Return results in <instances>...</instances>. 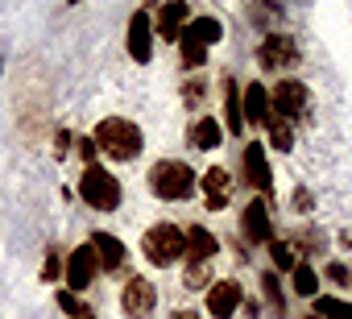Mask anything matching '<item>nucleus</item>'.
<instances>
[{"mask_svg": "<svg viewBox=\"0 0 352 319\" xmlns=\"http://www.w3.org/2000/svg\"><path fill=\"white\" fill-rule=\"evenodd\" d=\"M311 311L323 315V319H352V302L340 298V294H315L311 298Z\"/></svg>", "mask_w": 352, "mask_h": 319, "instance_id": "a878e982", "label": "nucleus"}, {"mask_svg": "<svg viewBox=\"0 0 352 319\" xmlns=\"http://www.w3.org/2000/svg\"><path fill=\"white\" fill-rule=\"evenodd\" d=\"M187 145H191V149H199V153L220 149V145H224V124H220L216 116H208V112L191 116V124H187Z\"/></svg>", "mask_w": 352, "mask_h": 319, "instance_id": "a211bd4d", "label": "nucleus"}, {"mask_svg": "<svg viewBox=\"0 0 352 319\" xmlns=\"http://www.w3.org/2000/svg\"><path fill=\"white\" fill-rule=\"evenodd\" d=\"M71 153H75V133L67 124H58L54 129V157H71Z\"/></svg>", "mask_w": 352, "mask_h": 319, "instance_id": "473e14b6", "label": "nucleus"}, {"mask_svg": "<svg viewBox=\"0 0 352 319\" xmlns=\"http://www.w3.org/2000/svg\"><path fill=\"white\" fill-rule=\"evenodd\" d=\"M340 249H352V228H344V232H340Z\"/></svg>", "mask_w": 352, "mask_h": 319, "instance_id": "e433bc0d", "label": "nucleus"}, {"mask_svg": "<svg viewBox=\"0 0 352 319\" xmlns=\"http://www.w3.org/2000/svg\"><path fill=\"white\" fill-rule=\"evenodd\" d=\"M187 34L212 50V46H220V42H224V21H220V17H212V13H195V17H191V25H187Z\"/></svg>", "mask_w": 352, "mask_h": 319, "instance_id": "4be33fe9", "label": "nucleus"}, {"mask_svg": "<svg viewBox=\"0 0 352 319\" xmlns=\"http://www.w3.org/2000/svg\"><path fill=\"white\" fill-rule=\"evenodd\" d=\"M212 282H216L212 265H187V270H183V286H187V290H208Z\"/></svg>", "mask_w": 352, "mask_h": 319, "instance_id": "c756f323", "label": "nucleus"}, {"mask_svg": "<svg viewBox=\"0 0 352 319\" xmlns=\"http://www.w3.org/2000/svg\"><path fill=\"white\" fill-rule=\"evenodd\" d=\"M208 54H212V50H208L204 42H195L191 34L179 38V67H183L187 75H199V71L208 67Z\"/></svg>", "mask_w": 352, "mask_h": 319, "instance_id": "b1692460", "label": "nucleus"}, {"mask_svg": "<svg viewBox=\"0 0 352 319\" xmlns=\"http://www.w3.org/2000/svg\"><path fill=\"white\" fill-rule=\"evenodd\" d=\"M298 58H302L298 38H294V34H274V30L261 34L257 50H253V63H257L265 75H286V71L298 67Z\"/></svg>", "mask_w": 352, "mask_h": 319, "instance_id": "39448f33", "label": "nucleus"}, {"mask_svg": "<svg viewBox=\"0 0 352 319\" xmlns=\"http://www.w3.org/2000/svg\"><path fill=\"white\" fill-rule=\"evenodd\" d=\"M75 319H100V315H96V311H83V315H75Z\"/></svg>", "mask_w": 352, "mask_h": 319, "instance_id": "4c0bfd02", "label": "nucleus"}, {"mask_svg": "<svg viewBox=\"0 0 352 319\" xmlns=\"http://www.w3.org/2000/svg\"><path fill=\"white\" fill-rule=\"evenodd\" d=\"M75 195H79L91 212H100V216H108V212H116V208L124 204V187H120V179H116L108 166H100V162L83 166Z\"/></svg>", "mask_w": 352, "mask_h": 319, "instance_id": "20e7f679", "label": "nucleus"}, {"mask_svg": "<svg viewBox=\"0 0 352 319\" xmlns=\"http://www.w3.org/2000/svg\"><path fill=\"white\" fill-rule=\"evenodd\" d=\"M91 249H96V261H100V274H124V261H129V245L116 236V232H91L87 236ZM129 278V274H124Z\"/></svg>", "mask_w": 352, "mask_h": 319, "instance_id": "dca6fc26", "label": "nucleus"}, {"mask_svg": "<svg viewBox=\"0 0 352 319\" xmlns=\"http://www.w3.org/2000/svg\"><path fill=\"white\" fill-rule=\"evenodd\" d=\"M245 302V286L236 278H216L208 290H204V311L212 319H232Z\"/></svg>", "mask_w": 352, "mask_h": 319, "instance_id": "ddd939ff", "label": "nucleus"}, {"mask_svg": "<svg viewBox=\"0 0 352 319\" xmlns=\"http://www.w3.org/2000/svg\"><path fill=\"white\" fill-rule=\"evenodd\" d=\"M241 112H245V129H265V120L274 116V104H270V87H265V79H249V83H241Z\"/></svg>", "mask_w": 352, "mask_h": 319, "instance_id": "2eb2a0df", "label": "nucleus"}, {"mask_svg": "<svg viewBox=\"0 0 352 319\" xmlns=\"http://www.w3.org/2000/svg\"><path fill=\"white\" fill-rule=\"evenodd\" d=\"M257 286H261V307L270 311V319H286L290 302H286V286H282V274H278V270H261Z\"/></svg>", "mask_w": 352, "mask_h": 319, "instance_id": "aec40b11", "label": "nucleus"}, {"mask_svg": "<svg viewBox=\"0 0 352 319\" xmlns=\"http://www.w3.org/2000/svg\"><path fill=\"white\" fill-rule=\"evenodd\" d=\"M141 257L153 265V270H170V265H179L187 257V232L183 224H174V220H157L141 232Z\"/></svg>", "mask_w": 352, "mask_h": 319, "instance_id": "7ed1b4c3", "label": "nucleus"}, {"mask_svg": "<svg viewBox=\"0 0 352 319\" xmlns=\"http://www.w3.org/2000/svg\"><path fill=\"white\" fill-rule=\"evenodd\" d=\"M0 75H5V58H0Z\"/></svg>", "mask_w": 352, "mask_h": 319, "instance_id": "ea45409f", "label": "nucleus"}, {"mask_svg": "<svg viewBox=\"0 0 352 319\" xmlns=\"http://www.w3.org/2000/svg\"><path fill=\"white\" fill-rule=\"evenodd\" d=\"M145 187L157 204H191L199 195V175L183 157H157L145 175Z\"/></svg>", "mask_w": 352, "mask_h": 319, "instance_id": "f257e3e1", "label": "nucleus"}, {"mask_svg": "<svg viewBox=\"0 0 352 319\" xmlns=\"http://www.w3.org/2000/svg\"><path fill=\"white\" fill-rule=\"evenodd\" d=\"M96 278H100V261H96L91 241H83V245H75V249L67 253V265H63V286H67V290H75V294H83Z\"/></svg>", "mask_w": 352, "mask_h": 319, "instance_id": "9d476101", "label": "nucleus"}, {"mask_svg": "<svg viewBox=\"0 0 352 319\" xmlns=\"http://www.w3.org/2000/svg\"><path fill=\"white\" fill-rule=\"evenodd\" d=\"M63 265H67L63 249H58V245H50V249H46V261H42V282H50V286H63Z\"/></svg>", "mask_w": 352, "mask_h": 319, "instance_id": "cd10ccee", "label": "nucleus"}, {"mask_svg": "<svg viewBox=\"0 0 352 319\" xmlns=\"http://www.w3.org/2000/svg\"><path fill=\"white\" fill-rule=\"evenodd\" d=\"M319 286H323L319 270H315L307 257H298V265L290 270V294H294V298H315V294H319Z\"/></svg>", "mask_w": 352, "mask_h": 319, "instance_id": "412c9836", "label": "nucleus"}, {"mask_svg": "<svg viewBox=\"0 0 352 319\" xmlns=\"http://www.w3.org/2000/svg\"><path fill=\"white\" fill-rule=\"evenodd\" d=\"M220 104H224V133L241 137L245 133V112H241V79L236 75H224L220 79Z\"/></svg>", "mask_w": 352, "mask_h": 319, "instance_id": "6ab92c4d", "label": "nucleus"}, {"mask_svg": "<svg viewBox=\"0 0 352 319\" xmlns=\"http://www.w3.org/2000/svg\"><path fill=\"white\" fill-rule=\"evenodd\" d=\"M232 195H236V183H232V175L224 166H208L199 175V199H204L208 212H224L232 204Z\"/></svg>", "mask_w": 352, "mask_h": 319, "instance_id": "4468645a", "label": "nucleus"}, {"mask_svg": "<svg viewBox=\"0 0 352 319\" xmlns=\"http://www.w3.org/2000/svg\"><path fill=\"white\" fill-rule=\"evenodd\" d=\"M166 319H204V311H191V307H179V311H170Z\"/></svg>", "mask_w": 352, "mask_h": 319, "instance_id": "c9c22d12", "label": "nucleus"}, {"mask_svg": "<svg viewBox=\"0 0 352 319\" xmlns=\"http://www.w3.org/2000/svg\"><path fill=\"white\" fill-rule=\"evenodd\" d=\"M75 153L83 157V166L100 162V145H96V137H75Z\"/></svg>", "mask_w": 352, "mask_h": 319, "instance_id": "72a5a7b5", "label": "nucleus"}, {"mask_svg": "<svg viewBox=\"0 0 352 319\" xmlns=\"http://www.w3.org/2000/svg\"><path fill=\"white\" fill-rule=\"evenodd\" d=\"M191 5L187 0H162V5L153 9V34L166 42V46H179V38L187 34V25H191Z\"/></svg>", "mask_w": 352, "mask_h": 319, "instance_id": "9b49d317", "label": "nucleus"}, {"mask_svg": "<svg viewBox=\"0 0 352 319\" xmlns=\"http://www.w3.org/2000/svg\"><path fill=\"white\" fill-rule=\"evenodd\" d=\"M261 133H265V137H261V141H265V149H278V153H290V149H294V124H290V120L270 116Z\"/></svg>", "mask_w": 352, "mask_h": 319, "instance_id": "393cba45", "label": "nucleus"}, {"mask_svg": "<svg viewBox=\"0 0 352 319\" xmlns=\"http://www.w3.org/2000/svg\"><path fill=\"white\" fill-rule=\"evenodd\" d=\"M241 315H249V319H261V315H265V307H261L257 298H245V302H241Z\"/></svg>", "mask_w": 352, "mask_h": 319, "instance_id": "f704fd0d", "label": "nucleus"}, {"mask_svg": "<svg viewBox=\"0 0 352 319\" xmlns=\"http://www.w3.org/2000/svg\"><path fill=\"white\" fill-rule=\"evenodd\" d=\"M157 311V286L141 274H129L120 282V315L124 319H153Z\"/></svg>", "mask_w": 352, "mask_h": 319, "instance_id": "1a4fd4ad", "label": "nucleus"}, {"mask_svg": "<svg viewBox=\"0 0 352 319\" xmlns=\"http://www.w3.org/2000/svg\"><path fill=\"white\" fill-rule=\"evenodd\" d=\"M179 96H183V108L187 112H204V104H208V79H199V75H191V79H183V87H179Z\"/></svg>", "mask_w": 352, "mask_h": 319, "instance_id": "bb28decb", "label": "nucleus"}, {"mask_svg": "<svg viewBox=\"0 0 352 319\" xmlns=\"http://www.w3.org/2000/svg\"><path fill=\"white\" fill-rule=\"evenodd\" d=\"M153 42H157V34H153V9H133V17L124 25V50H129V58L137 67H149L153 63Z\"/></svg>", "mask_w": 352, "mask_h": 319, "instance_id": "6e6552de", "label": "nucleus"}, {"mask_svg": "<svg viewBox=\"0 0 352 319\" xmlns=\"http://www.w3.org/2000/svg\"><path fill=\"white\" fill-rule=\"evenodd\" d=\"M241 179L261 195V199H274V166H270V153H265V141L253 137L241 145Z\"/></svg>", "mask_w": 352, "mask_h": 319, "instance_id": "423d86ee", "label": "nucleus"}, {"mask_svg": "<svg viewBox=\"0 0 352 319\" xmlns=\"http://www.w3.org/2000/svg\"><path fill=\"white\" fill-rule=\"evenodd\" d=\"M54 302L63 307V315H67V319H75V315L91 311V307H87V302H83V298H79L75 290H67V286H58V290H54Z\"/></svg>", "mask_w": 352, "mask_h": 319, "instance_id": "7c9ffc66", "label": "nucleus"}, {"mask_svg": "<svg viewBox=\"0 0 352 319\" xmlns=\"http://www.w3.org/2000/svg\"><path fill=\"white\" fill-rule=\"evenodd\" d=\"M270 104H274V116L298 124L307 112H311V87L302 79H278L270 87Z\"/></svg>", "mask_w": 352, "mask_h": 319, "instance_id": "0eeeda50", "label": "nucleus"}, {"mask_svg": "<svg viewBox=\"0 0 352 319\" xmlns=\"http://www.w3.org/2000/svg\"><path fill=\"white\" fill-rule=\"evenodd\" d=\"M261 249H265V257H270V270H278V274H290V270L298 265V253H294V245H290L286 236H278V232H274V236H270Z\"/></svg>", "mask_w": 352, "mask_h": 319, "instance_id": "5701e85b", "label": "nucleus"}, {"mask_svg": "<svg viewBox=\"0 0 352 319\" xmlns=\"http://www.w3.org/2000/svg\"><path fill=\"white\" fill-rule=\"evenodd\" d=\"M319 278H323V282H331V290H348V286H352V270H348L344 261H331V257L323 261Z\"/></svg>", "mask_w": 352, "mask_h": 319, "instance_id": "c85d7f7f", "label": "nucleus"}, {"mask_svg": "<svg viewBox=\"0 0 352 319\" xmlns=\"http://www.w3.org/2000/svg\"><path fill=\"white\" fill-rule=\"evenodd\" d=\"M302 319H323V315H315V311H307V315H302Z\"/></svg>", "mask_w": 352, "mask_h": 319, "instance_id": "58836bf2", "label": "nucleus"}, {"mask_svg": "<svg viewBox=\"0 0 352 319\" xmlns=\"http://www.w3.org/2000/svg\"><path fill=\"white\" fill-rule=\"evenodd\" d=\"M290 212H294V216H311V212H315V195H311V187L298 183V187L290 191Z\"/></svg>", "mask_w": 352, "mask_h": 319, "instance_id": "2f4dec72", "label": "nucleus"}, {"mask_svg": "<svg viewBox=\"0 0 352 319\" xmlns=\"http://www.w3.org/2000/svg\"><path fill=\"white\" fill-rule=\"evenodd\" d=\"M187 232V265H212L216 261V253H220V236L212 232V228H204V224H187L183 228Z\"/></svg>", "mask_w": 352, "mask_h": 319, "instance_id": "f3484780", "label": "nucleus"}, {"mask_svg": "<svg viewBox=\"0 0 352 319\" xmlns=\"http://www.w3.org/2000/svg\"><path fill=\"white\" fill-rule=\"evenodd\" d=\"M274 236V212H270V199H261V195H253L245 208H241V241L253 249H261L265 241Z\"/></svg>", "mask_w": 352, "mask_h": 319, "instance_id": "f8f14e48", "label": "nucleus"}, {"mask_svg": "<svg viewBox=\"0 0 352 319\" xmlns=\"http://www.w3.org/2000/svg\"><path fill=\"white\" fill-rule=\"evenodd\" d=\"M96 145H100V157H108V162H137V157L145 153V129L129 116H104L96 129H91Z\"/></svg>", "mask_w": 352, "mask_h": 319, "instance_id": "f03ea898", "label": "nucleus"}]
</instances>
